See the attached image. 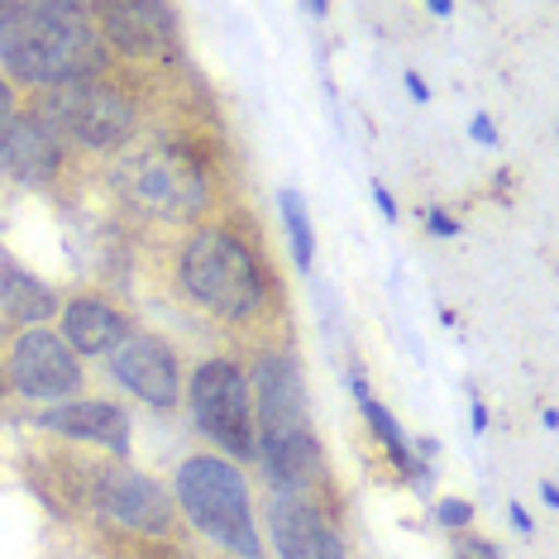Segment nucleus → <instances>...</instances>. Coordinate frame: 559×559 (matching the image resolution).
I'll list each match as a JSON object with an SVG mask.
<instances>
[{
    "label": "nucleus",
    "mask_w": 559,
    "mask_h": 559,
    "mask_svg": "<svg viewBox=\"0 0 559 559\" xmlns=\"http://www.w3.org/2000/svg\"><path fill=\"white\" fill-rule=\"evenodd\" d=\"M10 383L34 402H62L82 388V359L62 345V335L29 325L10 349Z\"/></svg>",
    "instance_id": "nucleus-8"
},
{
    "label": "nucleus",
    "mask_w": 559,
    "mask_h": 559,
    "mask_svg": "<svg viewBox=\"0 0 559 559\" xmlns=\"http://www.w3.org/2000/svg\"><path fill=\"white\" fill-rule=\"evenodd\" d=\"M373 201H378V206H383V215H388V221H397V206H392V197L383 192V187H373Z\"/></svg>",
    "instance_id": "nucleus-24"
},
{
    "label": "nucleus",
    "mask_w": 559,
    "mask_h": 559,
    "mask_svg": "<svg viewBox=\"0 0 559 559\" xmlns=\"http://www.w3.org/2000/svg\"><path fill=\"white\" fill-rule=\"evenodd\" d=\"M430 225H436V235H454V230H460V225L444 221V215H430Z\"/></svg>",
    "instance_id": "nucleus-25"
},
{
    "label": "nucleus",
    "mask_w": 559,
    "mask_h": 559,
    "mask_svg": "<svg viewBox=\"0 0 559 559\" xmlns=\"http://www.w3.org/2000/svg\"><path fill=\"white\" fill-rule=\"evenodd\" d=\"M460 559H502L492 545H483V540H464L460 545Z\"/></svg>",
    "instance_id": "nucleus-21"
},
{
    "label": "nucleus",
    "mask_w": 559,
    "mask_h": 559,
    "mask_svg": "<svg viewBox=\"0 0 559 559\" xmlns=\"http://www.w3.org/2000/svg\"><path fill=\"white\" fill-rule=\"evenodd\" d=\"M468 134H474L478 144H492V139H498V130H492V124H488V116H478L474 124H468Z\"/></svg>",
    "instance_id": "nucleus-22"
},
{
    "label": "nucleus",
    "mask_w": 559,
    "mask_h": 559,
    "mask_svg": "<svg viewBox=\"0 0 559 559\" xmlns=\"http://www.w3.org/2000/svg\"><path fill=\"white\" fill-rule=\"evenodd\" d=\"M34 421L44 430H58V436H68V440H92L110 454H130V416H124V406H116V402H96V397L58 402L34 416Z\"/></svg>",
    "instance_id": "nucleus-13"
},
{
    "label": "nucleus",
    "mask_w": 559,
    "mask_h": 559,
    "mask_svg": "<svg viewBox=\"0 0 559 559\" xmlns=\"http://www.w3.org/2000/svg\"><path fill=\"white\" fill-rule=\"evenodd\" d=\"M269 531L283 559H345V536L335 516L311 492L277 488L269 502Z\"/></svg>",
    "instance_id": "nucleus-10"
},
{
    "label": "nucleus",
    "mask_w": 559,
    "mask_h": 559,
    "mask_svg": "<svg viewBox=\"0 0 559 559\" xmlns=\"http://www.w3.org/2000/svg\"><path fill=\"white\" fill-rule=\"evenodd\" d=\"M173 492L182 502L187 521L206 540L230 550L235 559H263L259 521H253V507H249V483L230 460H215V454L187 460L177 468Z\"/></svg>",
    "instance_id": "nucleus-4"
},
{
    "label": "nucleus",
    "mask_w": 559,
    "mask_h": 559,
    "mask_svg": "<svg viewBox=\"0 0 559 559\" xmlns=\"http://www.w3.org/2000/svg\"><path fill=\"white\" fill-rule=\"evenodd\" d=\"M192 416L201 436L215 440L235 460H259V426H253L249 373L235 359H206L192 373Z\"/></svg>",
    "instance_id": "nucleus-7"
},
{
    "label": "nucleus",
    "mask_w": 559,
    "mask_h": 559,
    "mask_svg": "<svg viewBox=\"0 0 559 559\" xmlns=\"http://www.w3.org/2000/svg\"><path fill=\"white\" fill-rule=\"evenodd\" d=\"M177 273L187 297L221 321H253L263 311V269L253 249L225 225H206L187 239Z\"/></svg>",
    "instance_id": "nucleus-3"
},
{
    "label": "nucleus",
    "mask_w": 559,
    "mask_h": 559,
    "mask_svg": "<svg viewBox=\"0 0 559 559\" xmlns=\"http://www.w3.org/2000/svg\"><path fill=\"white\" fill-rule=\"evenodd\" d=\"M277 211H283V225H287V239H292V253H297V269L307 273L316 263V235H311V215H307V201L297 192H283L277 197Z\"/></svg>",
    "instance_id": "nucleus-18"
},
{
    "label": "nucleus",
    "mask_w": 559,
    "mask_h": 559,
    "mask_svg": "<svg viewBox=\"0 0 559 559\" xmlns=\"http://www.w3.org/2000/svg\"><path fill=\"white\" fill-rule=\"evenodd\" d=\"M92 20L106 48H120L124 58H158L177 39L173 10L154 5V0H144V5H96Z\"/></svg>",
    "instance_id": "nucleus-12"
},
{
    "label": "nucleus",
    "mask_w": 559,
    "mask_h": 559,
    "mask_svg": "<svg viewBox=\"0 0 559 559\" xmlns=\"http://www.w3.org/2000/svg\"><path fill=\"white\" fill-rule=\"evenodd\" d=\"M0 307H5V316H15V321L29 330V325H44L48 316L58 311L53 292H48L39 277H29L24 269H15V263H0Z\"/></svg>",
    "instance_id": "nucleus-16"
},
{
    "label": "nucleus",
    "mask_w": 559,
    "mask_h": 559,
    "mask_svg": "<svg viewBox=\"0 0 559 559\" xmlns=\"http://www.w3.org/2000/svg\"><path fill=\"white\" fill-rule=\"evenodd\" d=\"M253 426H259V460L277 488L307 492L321 478V440L307 416L301 364L292 354H263L249 373Z\"/></svg>",
    "instance_id": "nucleus-2"
},
{
    "label": "nucleus",
    "mask_w": 559,
    "mask_h": 559,
    "mask_svg": "<svg viewBox=\"0 0 559 559\" xmlns=\"http://www.w3.org/2000/svg\"><path fill=\"white\" fill-rule=\"evenodd\" d=\"M124 335H130V325H124V316L106 297H78L62 311V345L78 359L82 354H110Z\"/></svg>",
    "instance_id": "nucleus-15"
},
{
    "label": "nucleus",
    "mask_w": 559,
    "mask_h": 559,
    "mask_svg": "<svg viewBox=\"0 0 559 559\" xmlns=\"http://www.w3.org/2000/svg\"><path fill=\"white\" fill-rule=\"evenodd\" d=\"M406 92H412L416 100H430V92H426V82L416 78V72H406Z\"/></svg>",
    "instance_id": "nucleus-23"
},
{
    "label": "nucleus",
    "mask_w": 559,
    "mask_h": 559,
    "mask_svg": "<svg viewBox=\"0 0 559 559\" xmlns=\"http://www.w3.org/2000/svg\"><path fill=\"white\" fill-rule=\"evenodd\" d=\"M110 48L100 39L86 5H0V68L24 86L58 92V86L106 78Z\"/></svg>",
    "instance_id": "nucleus-1"
},
{
    "label": "nucleus",
    "mask_w": 559,
    "mask_h": 559,
    "mask_svg": "<svg viewBox=\"0 0 559 559\" xmlns=\"http://www.w3.org/2000/svg\"><path fill=\"white\" fill-rule=\"evenodd\" d=\"M92 502L100 507V516H110L124 531H139V536H168L173 531V498L148 474H134V468L120 464L96 468Z\"/></svg>",
    "instance_id": "nucleus-9"
},
{
    "label": "nucleus",
    "mask_w": 559,
    "mask_h": 559,
    "mask_svg": "<svg viewBox=\"0 0 559 559\" xmlns=\"http://www.w3.org/2000/svg\"><path fill=\"white\" fill-rule=\"evenodd\" d=\"M354 392H359V406H364V416H368V430H373L378 440L388 444V454H392V464L402 468V474H416V454H412V444L402 440V430L397 421L388 416V406L383 402H373L368 397V388H364V378H354Z\"/></svg>",
    "instance_id": "nucleus-17"
},
{
    "label": "nucleus",
    "mask_w": 559,
    "mask_h": 559,
    "mask_svg": "<svg viewBox=\"0 0 559 559\" xmlns=\"http://www.w3.org/2000/svg\"><path fill=\"white\" fill-rule=\"evenodd\" d=\"M62 148L68 144H62L39 116H20L5 134H0V168L10 177H20V182H29V187L53 182L62 173Z\"/></svg>",
    "instance_id": "nucleus-14"
},
{
    "label": "nucleus",
    "mask_w": 559,
    "mask_h": 559,
    "mask_svg": "<svg viewBox=\"0 0 559 559\" xmlns=\"http://www.w3.org/2000/svg\"><path fill=\"white\" fill-rule=\"evenodd\" d=\"M39 120L53 130L62 144H82V148H124L139 134V100L110 78H86L72 86L44 96Z\"/></svg>",
    "instance_id": "nucleus-6"
},
{
    "label": "nucleus",
    "mask_w": 559,
    "mask_h": 559,
    "mask_svg": "<svg viewBox=\"0 0 559 559\" xmlns=\"http://www.w3.org/2000/svg\"><path fill=\"white\" fill-rule=\"evenodd\" d=\"M116 192L139 215L192 221L211 201V173L192 144H148L116 163Z\"/></svg>",
    "instance_id": "nucleus-5"
},
{
    "label": "nucleus",
    "mask_w": 559,
    "mask_h": 559,
    "mask_svg": "<svg viewBox=\"0 0 559 559\" xmlns=\"http://www.w3.org/2000/svg\"><path fill=\"white\" fill-rule=\"evenodd\" d=\"M20 120V106H15V92H10V82L0 78V134L10 130V124Z\"/></svg>",
    "instance_id": "nucleus-19"
},
{
    "label": "nucleus",
    "mask_w": 559,
    "mask_h": 559,
    "mask_svg": "<svg viewBox=\"0 0 559 559\" xmlns=\"http://www.w3.org/2000/svg\"><path fill=\"white\" fill-rule=\"evenodd\" d=\"M110 373L148 406H177V397H182V368L158 335H124L110 349Z\"/></svg>",
    "instance_id": "nucleus-11"
},
{
    "label": "nucleus",
    "mask_w": 559,
    "mask_h": 559,
    "mask_svg": "<svg viewBox=\"0 0 559 559\" xmlns=\"http://www.w3.org/2000/svg\"><path fill=\"white\" fill-rule=\"evenodd\" d=\"M468 516H474V512H468L464 502H444V507H440V521H444V526H468Z\"/></svg>",
    "instance_id": "nucleus-20"
}]
</instances>
